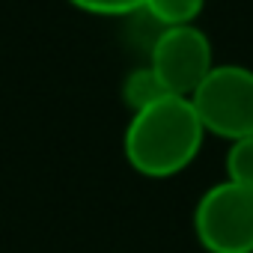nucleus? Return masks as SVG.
I'll list each match as a JSON object with an SVG mask.
<instances>
[{"instance_id":"1","label":"nucleus","mask_w":253,"mask_h":253,"mask_svg":"<svg viewBox=\"0 0 253 253\" xmlns=\"http://www.w3.org/2000/svg\"><path fill=\"white\" fill-rule=\"evenodd\" d=\"M203 137L206 128L194 101L185 95H161L131 113L122 134V149L140 176L170 179L197 158Z\"/></svg>"},{"instance_id":"2","label":"nucleus","mask_w":253,"mask_h":253,"mask_svg":"<svg viewBox=\"0 0 253 253\" xmlns=\"http://www.w3.org/2000/svg\"><path fill=\"white\" fill-rule=\"evenodd\" d=\"M203 128L229 143L253 134V69L244 63H214L191 92Z\"/></svg>"},{"instance_id":"3","label":"nucleus","mask_w":253,"mask_h":253,"mask_svg":"<svg viewBox=\"0 0 253 253\" xmlns=\"http://www.w3.org/2000/svg\"><path fill=\"white\" fill-rule=\"evenodd\" d=\"M194 235L209 253H253V188L217 182L194 206Z\"/></svg>"},{"instance_id":"4","label":"nucleus","mask_w":253,"mask_h":253,"mask_svg":"<svg viewBox=\"0 0 253 253\" xmlns=\"http://www.w3.org/2000/svg\"><path fill=\"white\" fill-rule=\"evenodd\" d=\"M149 66L170 95L191 98V92L203 84V78L214 66L211 42L206 30L197 24L164 27L152 42Z\"/></svg>"},{"instance_id":"5","label":"nucleus","mask_w":253,"mask_h":253,"mask_svg":"<svg viewBox=\"0 0 253 253\" xmlns=\"http://www.w3.org/2000/svg\"><path fill=\"white\" fill-rule=\"evenodd\" d=\"M161 95H170V92L164 89V84L158 81L152 66H137L122 81V98H125V104L131 107V113L146 107V104H152V101H158Z\"/></svg>"},{"instance_id":"6","label":"nucleus","mask_w":253,"mask_h":253,"mask_svg":"<svg viewBox=\"0 0 253 253\" xmlns=\"http://www.w3.org/2000/svg\"><path fill=\"white\" fill-rule=\"evenodd\" d=\"M203 3L206 0H143V9L164 27H176V24H194Z\"/></svg>"},{"instance_id":"7","label":"nucleus","mask_w":253,"mask_h":253,"mask_svg":"<svg viewBox=\"0 0 253 253\" xmlns=\"http://www.w3.org/2000/svg\"><path fill=\"white\" fill-rule=\"evenodd\" d=\"M226 179L253 188V134L238 137L226 149Z\"/></svg>"},{"instance_id":"8","label":"nucleus","mask_w":253,"mask_h":253,"mask_svg":"<svg viewBox=\"0 0 253 253\" xmlns=\"http://www.w3.org/2000/svg\"><path fill=\"white\" fill-rule=\"evenodd\" d=\"M78 9L95 12V15H125L143 6V0H69Z\"/></svg>"}]
</instances>
